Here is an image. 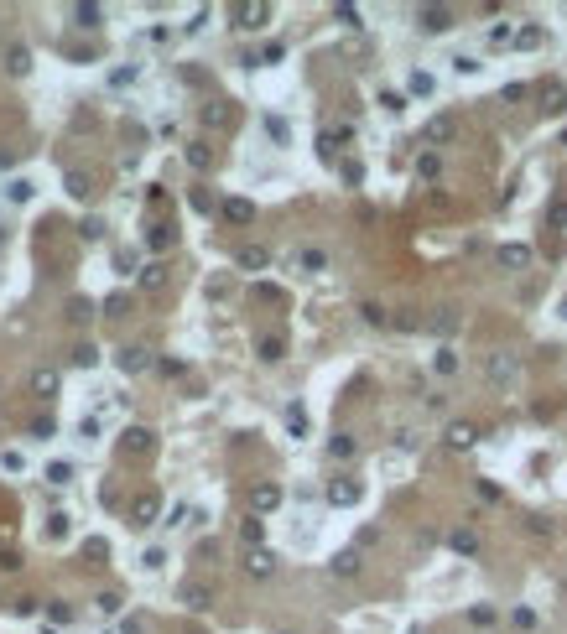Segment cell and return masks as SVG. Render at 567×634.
<instances>
[{"label": "cell", "instance_id": "6da1fadb", "mask_svg": "<svg viewBox=\"0 0 567 634\" xmlns=\"http://www.w3.org/2000/svg\"><path fill=\"white\" fill-rule=\"evenodd\" d=\"M473 442H479V427H473V421H453V427H447V447H453V453H469Z\"/></svg>", "mask_w": 567, "mask_h": 634}, {"label": "cell", "instance_id": "7a4b0ae2", "mask_svg": "<svg viewBox=\"0 0 567 634\" xmlns=\"http://www.w3.org/2000/svg\"><path fill=\"white\" fill-rule=\"evenodd\" d=\"M416 21H421V32H447V26H453V11L447 6H421Z\"/></svg>", "mask_w": 567, "mask_h": 634}, {"label": "cell", "instance_id": "3957f363", "mask_svg": "<svg viewBox=\"0 0 567 634\" xmlns=\"http://www.w3.org/2000/svg\"><path fill=\"white\" fill-rule=\"evenodd\" d=\"M234 16H240L234 26H245V32H260V26L271 21V6H234Z\"/></svg>", "mask_w": 567, "mask_h": 634}, {"label": "cell", "instance_id": "277c9868", "mask_svg": "<svg viewBox=\"0 0 567 634\" xmlns=\"http://www.w3.org/2000/svg\"><path fill=\"white\" fill-rule=\"evenodd\" d=\"M115 364H120L125 375H141V369L151 364V354H146V349H120V354H115Z\"/></svg>", "mask_w": 567, "mask_h": 634}, {"label": "cell", "instance_id": "5b68a950", "mask_svg": "<svg viewBox=\"0 0 567 634\" xmlns=\"http://www.w3.org/2000/svg\"><path fill=\"white\" fill-rule=\"evenodd\" d=\"M328 499H333V505H354V499H359V484L354 479H333L328 484Z\"/></svg>", "mask_w": 567, "mask_h": 634}, {"label": "cell", "instance_id": "8992f818", "mask_svg": "<svg viewBox=\"0 0 567 634\" xmlns=\"http://www.w3.org/2000/svg\"><path fill=\"white\" fill-rule=\"evenodd\" d=\"M245 572H250V577H271V572H276V557H271V551H250V557H245Z\"/></svg>", "mask_w": 567, "mask_h": 634}, {"label": "cell", "instance_id": "52a82bcc", "mask_svg": "<svg viewBox=\"0 0 567 634\" xmlns=\"http://www.w3.org/2000/svg\"><path fill=\"white\" fill-rule=\"evenodd\" d=\"M130 515H136L130 525H151V520H156V494H136V505H130Z\"/></svg>", "mask_w": 567, "mask_h": 634}, {"label": "cell", "instance_id": "ba28073f", "mask_svg": "<svg viewBox=\"0 0 567 634\" xmlns=\"http://www.w3.org/2000/svg\"><path fill=\"white\" fill-rule=\"evenodd\" d=\"M499 266H505V271L531 266V250H525V245H505V250H499Z\"/></svg>", "mask_w": 567, "mask_h": 634}, {"label": "cell", "instance_id": "9c48e42d", "mask_svg": "<svg viewBox=\"0 0 567 634\" xmlns=\"http://www.w3.org/2000/svg\"><path fill=\"white\" fill-rule=\"evenodd\" d=\"M250 505H255V510H276V505H281V489H276V484H255Z\"/></svg>", "mask_w": 567, "mask_h": 634}, {"label": "cell", "instance_id": "30bf717a", "mask_svg": "<svg viewBox=\"0 0 567 634\" xmlns=\"http://www.w3.org/2000/svg\"><path fill=\"white\" fill-rule=\"evenodd\" d=\"M224 219H229V224H250V219H255V203H245V198H229V203H224Z\"/></svg>", "mask_w": 567, "mask_h": 634}, {"label": "cell", "instance_id": "8fae6325", "mask_svg": "<svg viewBox=\"0 0 567 634\" xmlns=\"http://www.w3.org/2000/svg\"><path fill=\"white\" fill-rule=\"evenodd\" d=\"M182 598H188V609H208V603H214V588H208V583H188V588H182Z\"/></svg>", "mask_w": 567, "mask_h": 634}, {"label": "cell", "instance_id": "7c38bea8", "mask_svg": "<svg viewBox=\"0 0 567 634\" xmlns=\"http://www.w3.org/2000/svg\"><path fill=\"white\" fill-rule=\"evenodd\" d=\"M447 136H453V115H438V120L427 125V146H442Z\"/></svg>", "mask_w": 567, "mask_h": 634}, {"label": "cell", "instance_id": "4fadbf2b", "mask_svg": "<svg viewBox=\"0 0 567 634\" xmlns=\"http://www.w3.org/2000/svg\"><path fill=\"white\" fill-rule=\"evenodd\" d=\"M125 453H151V432L146 427H130L125 432Z\"/></svg>", "mask_w": 567, "mask_h": 634}, {"label": "cell", "instance_id": "5bb4252c", "mask_svg": "<svg viewBox=\"0 0 567 634\" xmlns=\"http://www.w3.org/2000/svg\"><path fill=\"white\" fill-rule=\"evenodd\" d=\"M240 266H245V271H260V266H271V255H266L260 245H245V250H240Z\"/></svg>", "mask_w": 567, "mask_h": 634}, {"label": "cell", "instance_id": "9a60e30c", "mask_svg": "<svg viewBox=\"0 0 567 634\" xmlns=\"http://www.w3.org/2000/svg\"><path fill=\"white\" fill-rule=\"evenodd\" d=\"M359 572V551H338L333 557V577H354Z\"/></svg>", "mask_w": 567, "mask_h": 634}, {"label": "cell", "instance_id": "2e32d148", "mask_svg": "<svg viewBox=\"0 0 567 634\" xmlns=\"http://www.w3.org/2000/svg\"><path fill=\"white\" fill-rule=\"evenodd\" d=\"M354 447H359V442H354V437H349V432H338V437H333V442H328V453H333V458H338V463H344V458H354Z\"/></svg>", "mask_w": 567, "mask_h": 634}, {"label": "cell", "instance_id": "e0dca14e", "mask_svg": "<svg viewBox=\"0 0 567 634\" xmlns=\"http://www.w3.org/2000/svg\"><path fill=\"white\" fill-rule=\"evenodd\" d=\"M542 99H547V104H542V110H547V115H557V110H567V89H562V84H552V89H547V94H542Z\"/></svg>", "mask_w": 567, "mask_h": 634}, {"label": "cell", "instance_id": "ac0fdd59", "mask_svg": "<svg viewBox=\"0 0 567 634\" xmlns=\"http://www.w3.org/2000/svg\"><path fill=\"white\" fill-rule=\"evenodd\" d=\"M490 380H495V385H510V380H516V364H510V359H495V364H490Z\"/></svg>", "mask_w": 567, "mask_h": 634}, {"label": "cell", "instance_id": "d6986e66", "mask_svg": "<svg viewBox=\"0 0 567 634\" xmlns=\"http://www.w3.org/2000/svg\"><path fill=\"white\" fill-rule=\"evenodd\" d=\"M32 390H37V395H52V390H58V375H52V369H37V375H32Z\"/></svg>", "mask_w": 567, "mask_h": 634}, {"label": "cell", "instance_id": "ffe728a7", "mask_svg": "<svg viewBox=\"0 0 567 634\" xmlns=\"http://www.w3.org/2000/svg\"><path fill=\"white\" fill-rule=\"evenodd\" d=\"M141 286H146V292H162V286H167V266H146Z\"/></svg>", "mask_w": 567, "mask_h": 634}, {"label": "cell", "instance_id": "44dd1931", "mask_svg": "<svg viewBox=\"0 0 567 634\" xmlns=\"http://www.w3.org/2000/svg\"><path fill=\"white\" fill-rule=\"evenodd\" d=\"M281 349H286V343L276 338V333H271V338H260V359H266V364H276V359H281Z\"/></svg>", "mask_w": 567, "mask_h": 634}, {"label": "cell", "instance_id": "7402d4cb", "mask_svg": "<svg viewBox=\"0 0 567 634\" xmlns=\"http://www.w3.org/2000/svg\"><path fill=\"white\" fill-rule=\"evenodd\" d=\"M73 364L94 369V364H99V349H94V343H78V349H73Z\"/></svg>", "mask_w": 567, "mask_h": 634}, {"label": "cell", "instance_id": "603a6c76", "mask_svg": "<svg viewBox=\"0 0 567 634\" xmlns=\"http://www.w3.org/2000/svg\"><path fill=\"white\" fill-rule=\"evenodd\" d=\"M297 260H302V271H323V266H328V255H323V250H302Z\"/></svg>", "mask_w": 567, "mask_h": 634}, {"label": "cell", "instance_id": "cb8c5ba5", "mask_svg": "<svg viewBox=\"0 0 567 634\" xmlns=\"http://www.w3.org/2000/svg\"><path fill=\"white\" fill-rule=\"evenodd\" d=\"M432 364H438V375H453V369H458V354H453V349H438V359H432Z\"/></svg>", "mask_w": 567, "mask_h": 634}, {"label": "cell", "instance_id": "d4e9b609", "mask_svg": "<svg viewBox=\"0 0 567 634\" xmlns=\"http://www.w3.org/2000/svg\"><path fill=\"white\" fill-rule=\"evenodd\" d=\"M432 89H438V78H432V73H412V94H432Z\"/></svg>", "mask_w": 567, "mask_h": 634}, {"label": "cell", "instance_id": "484cf974", "mask_svg": "<svg viewBox=\"0 0 567 634\" xmlns=\"http://www.w3.org/2000/svg\"><path fill=\"white\" fill-rule=\"evenodd\" d=\"M188 162H193V167H208L214 156H208V146H203V141H193V146H188Z\"/></svg>", "mask_w": 567, "mask_h": 634}, {"label": "cell", "instance_id": "4316f807", "mask_svg": "<svg viewBox=\"0 0 567 634\" xmlns=\"http://www.w3.org/2000/svg\"><path fill=\"white\" fill-rule=\"evenodd\" d=\"M453 546L469 557V551H479V536H473V531H458V536H453Z\"/></svg>", "mask_w": 567, "mask_h": 634}, {"label": "cell", "instance_id": "83f0119b", "mask_svg": "<svg viewBox=\"0 0 567 634\" xmlns=\"http://www.w3.org/2000/svg\"><path fill=\"white\" fill-rule=\"evenodd\" d=\"M380 104H386V115H401V110H406V99H401V94H390V89L380 94Z\"/></svg>", "mask_w": 567, "mask_h": 634}, {"label": "cell", "instance_id": "f1b7e54d", "mask_svg": "<svg viewBox=\"0 0 567 634\" xmlns=\"http://www.w3.org/2000/svg\"><path fill=\"white\" fill-rule=\"evenodd\" d=\"M260 536H266V525H260V520H245V541H250V546H260Z\"/></svg>", "mask_w": 567, "mask_h": 634}, {"label": "cell", "instance_id": "f546056e", "mask_svg": "<svg viewBox=\"0 0 567 634\" xmlns=\"http://www.w3.org/2000/svg\"><path fill=\"white\" fill-rule=\"evenodd\" d=\"M11 73H26V47H11Z\"/></svg>", "mask_w": 567, "mask_h": 634}]
</instances>
